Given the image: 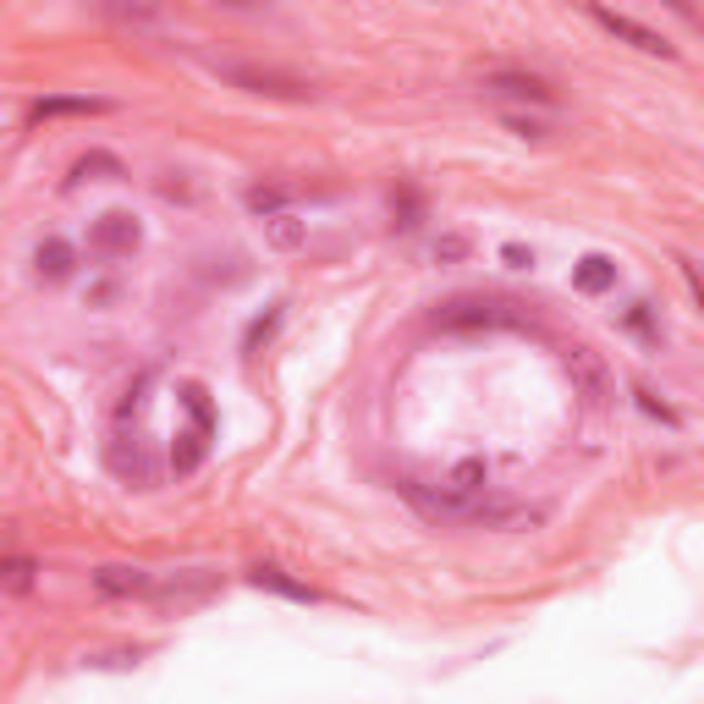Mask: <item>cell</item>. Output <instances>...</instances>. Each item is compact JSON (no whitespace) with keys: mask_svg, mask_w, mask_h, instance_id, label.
Wrapping results in <instances>:
<instances>
[{"mask_svg":"<svg viewBox=\"0 0 704 704\" xmlns=\"http://www.w3.org/2000/svg\"><path fill=\"white\" fill-rule=\"evenodd\" d=\"M215 77H226L242 95H259V100H287V105H309L319 88L303 77V72H287V66H264V61H215Z\"/></svg>","mask_w":704,"mask_h":704,"instance_id":"1","label":"cell"},{"mask_svg":"<svg viewBox=\"0 0 704 704\" xmlns=\"http://www.w3.org/2000/svg\"><path fill=\"white\" fill-rule=\"evenodd\" d=\"M429 325H435V330H523V325H535V319H528L523 303H506V298H485V292H474V298H452V303H440V309L429 314Z\"/></svg>","mask_w":704,"mask_h":704,"instance_id":"2","label":"cell"},{"mask_svg":"<svg viewBox=\"0 0 704 704\" xmlns=\"http://www.w3.org/2000/svg\"><path fill=\"white\" fill-rule=\"evenodd\" d=\"M479 88L490 100H517V105H556V83L540 72H523V66H490L479 77Z\"/></svg>","mask_w":704,"mask_h":704,"instance_id":"3","label":"cell"},{"mask_svg":"<svg viewBox=\"0 0 704 704\" xmlns=\"http://www.w3.org/2000/svg\"><path fill=\"white\" fill-rule=\"evenodd\" d=\"M143 242V226L133 210H105L95 226H88V253L95 259H127Z\"/></svg>","mask_w":704,"mask_h":704,"instance_id":"4","label":"cell"},{"mask_svg":"<svg viewBox=\"0 0 704 704\" xmlns=\"http://www.w3.org/2000/svg\"><path fill=\"white\" fill-rule=\"evenodd\" d=\"M589 17H594L611 39H628V45H633V50H644V55H666V61L677 55V45H666L655 28H644V23H633V17H623V12H600V7H594Z\"/></svg>","mask_w":704,"mask_h":704,"instance_id":"5","label":"cell"},{"mask_svg":"<svg viewBox=\"0 0 704 704\" xmlns=\"http://www.w3.org/2000/svg\"><path fill=\"white\" fill-rule=\"evenodd\" d=\"M95 589H100L105 600H143V594H154V573L111 562V567H100V573H95Z\"/></svg>","mask_w":704,"mask_h":704,"instance_id":"6","label":"cell"},{"mask_svg":"<svg viewBox=\"0 0 704 704\" xmlns=\"http://www.w3.org/2000/svg\"><path fill=\"white\" fill-rule=\"evenodd\" d=\"M34 271H39V281H50V287L72 281V271H77V253H72V242L45 237V242L34 248Z\"/></svg>","mask_w":704,"mask_h":704,"instance_id":"7","label":"cell"},{"mask_svg":"<svg viewBox=\"0 0 704 704\" xmlns=\"http://www.w3.org/2000/svg\"><path fill=\"white\" fill-rule=\"evenodd\" d=\"M248 583H253V589H264V594L298 600V605H314V600H319V594H314V589H309L303 578H292L287 567H253V573H248Z\"/></svg>","mask_w":704,"mask_h":704,"instance_id":"8","label":"cell"},{"mask_svg":"<svg viewBox=\"0 0 704 704\" xmlns=\"http://www.w3.org/2000/svg\"><path fill=\"white\" fill-rule=\"evenodd\" d=\"M567 375L583 386V397H589V402H600V397H605V369L594 364V352H589V347H573V352H567Z\"/></svg>","mask_w":704,"mask_h":704,"instance_id":"9","label":"cell"},{"mask_svg":"<svg viewBox=\"0 0 704 704\" xmlns=\"http://www.w3.org/2000/svg\"><path fill=\"white\" fill-rule=\"evenodd\" d=\"M573 281H578V292H611V287H616V259H605V253L578 259Z\"/></svg>","mask_w":704,"mask_h":704,"instance_id":"10","label":"cell"},{"mask_svg":"<svg viewBox=\"0 0 704 704\" xmlns=\"http://www.w3.org/2000/svg\"><path fill=\"white\" fill-rule=\"evenodd\" d=\"M303 237H309V221L303 215H271V221H264V242H271V248H281V253H292V248H303Z\"/></svg>","mask_w":704,"mask_h":704,"instance_id":"11","label":"cell"},{"mask_svg":"<svg viewBox=\"0 0 704 704\" xmlns=\"http://www.w3.org/2000/svg\"><path fill=\"white\" fill-rule=\"evenodd\" d=\"M204 452H210V435L204 429H183V435H176V447H171V468L176 474H193L204 463Z\"/></svg>","mask_w":704,"mask_h":704,"instance_id":"12","label":"cell"},{"mask_svg":"<svg viewBox=\"0 0 704 704\" xmlns=\"http://www.w3.org/2000/svg\"><path fill=\"white\" fill-rule=\"evenodd\" d=\"M111 468L116 474H127V479H138V485H154V463H149V452L133 440V452H127V440H116L111 447Z\"/></svg>","mask_w":704,"mask_h":704,"instance_id":"13","label":"cell"},{"mask_svg":"<svg viewBox=\"0 0 704 704\" xmlns=\"http://www.w3.org/2000/svg\"><path fill=\"white\" fill-rule=\"evenodd\" d=\"M100 111H111V100H39L28 116L34 122H55V116H100Z\"/></svg>","mask_w":704,"mask_h":704,"instance_id":"14","label":"cell"},{"mask_svg":"<svg viewBox=\"0 0 704 704\" xmlns=\"http://www.w3.org/2000/svg\"><path fill=\"white\" fill-rule=\"evenodd\" d=\"M287 204H292V193H287V188H276V183H259V188H248V210H253L259 221L287 215Z\"/></svg>","mask_w":704,"mask_h":704,"instance_id":"15","label":"cell"},{"mask_svg":"<svg viewBox=\"0 0 704 704\" xmlns=\"http://www.w3.org/2000/svg\"><path fill=\"white\" fill-rule=\"evenodd\" d=\"M34 578H39V562H28V556H12V562H0V589H12V594H28V589H34Z\"/></svg>","mask_w":704,"mask_h":704,"instance_id":"16","label":"cell"},{"mask_svg":"<svg viewBox=\"0 0 704 704\" xmlns=\"http://www.w3.org/2000/svg\"><path fill=\"white\" fill-rule=\"evenodd\" d=\"M391 215H397V226H402V231H413V226L424 221L418 193H413V188H391Z\"/></svg>","mask_w":704,"mask_h":704,"instance_id":"17","label":"cell"},{"mask_svg":"<svg viewBox=\"0 0 704 704\" xmlns=\"http://www.w3.org/2000/svg\"><path fill=\"white\" fill-rule=\"evenodd\" d=\"M88 176H122V160L116 154H83L77 171H72V183H88Z\"/></svg>","mask_w":704,"mask_h":704,"instance_id":"18","label":"cell"},{"mask_svg":"<svg viewBox=\"0 0 704 704\" xmlns=\"http://www.w3.org/2000/svg\"><path fill=\"white\" fill-rule=\"evenodd\" d=\"M183 402H188V413H193V429H215V413H210V391L204 386H183Z\"/></svg>","mask_w":704,"mask_h":704,"instance_id":"19","label":"cell"},{"mask_svg":"<svg viewBox=\"0 0 704 704\" xmlns=\"http://www.w3.org/2000/svg\"><path fill=\"white\" fill-rule=\"evenodd\" d=\"M281 309H287V303H276V309L264 314V319H253V325H248V336H242V352H253L259 341H271V336H276V325H281Z\"/></svg>","mask_w":704,"mask_h":704,"instance_id":"20","label":"cell"},{"mask_svg":"<svg viewBox=\"0 0 704 704\" xmlns=\"http://www.w3.org/2000/svg\"><path fill=\"white\" fill-rule=\"evenodd\" d=\"M623 325H628V330H633V336H639V341H650V347H655V341H661V330H655V319H650V303H633V309H628V319H623Z\"/></svg>","mask_w":704,"mask_h":704,"instance_id":"21","label":"cell"},{"mask_svg":"<svg viewBox=\"0 0 704 704\" xmlns=\"http://www.w3.org/2000/svg\"><path fill=\"white\" fill-rule=\"evenodd\" d=\"M457 259H468V237L447 231V237L435 242V264H457Z\"/></svg>","mask_w":704,"mask_h":704,"instance_id":"22","label":"cell"},{"mask_svg":"<svg viewBox=\"0 0 704 704\" xmlns=\"http://www.w3.org/2000/svg\"><path fill=\"white\" fill-rule=\"evenodd\" d=\"M506 127H512L517 138H545V133H551L540 116H506Z\"/></svg>","mask_w":704,"mask_h":704,"instance_id":"23","label":"cell"},{"mask_svg":"<svg viewBox=\"0 0 704 704\" xmlns=\"http://www.w3.org/2000/svg\"><path fill=\"white\" fill-rule=\"evenodd\" d=\"M633 397H639V407H644V413H650V418H661V424H677V413H671V407H666V402H655V397H650V391H633Z\"/></svg>","mask_w":704,"mask_h":704,"instance_id":"24","label":"cell"},{"mask_svg":"<svg viewBox=\"0 0 704 704\" xmlns=\"http://www.w3.org/2000/svg\"><path fill=\"white\" fill-rule=\"evenodd\" d=\"M501 259H506V264H517V271H528V264H535V253L517 248V242H506V248H501Z\"/></svg>","mask_w":704,"mask_h":704,"instance_id":"25","label":"cell"}]
</instances>
